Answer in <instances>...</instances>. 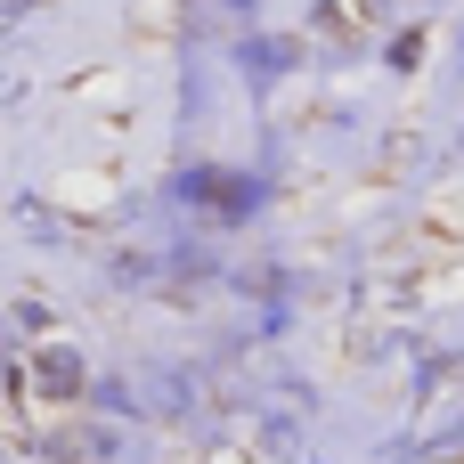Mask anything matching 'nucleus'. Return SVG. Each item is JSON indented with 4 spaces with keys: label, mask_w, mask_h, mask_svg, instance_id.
Wrapping results in <instances>:
<instances>
[{
    "label": "nucleus",
    "mask_w": 464,
    "mask_h": 464,
    "mask_svg": "<svg viewBox=\"0 0 464 464\" xmlns=\"http://www.w3.org/2000/svg\"><path fill=\"white\" fill-rule=\"evenodd\" d=\"M41 392H49V400H73V392H82V367H73L65 351H41Z\"/></svg>",
    "instance_id": "f257e3e1"
}]
</instances>
